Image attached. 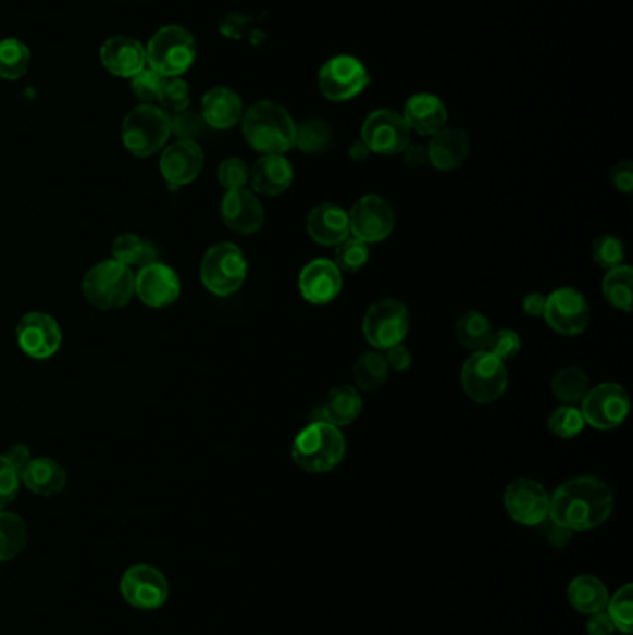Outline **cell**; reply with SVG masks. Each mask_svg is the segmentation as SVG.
<instances>
[{
    "mask_svg": "<svg viewBox=\"0 0 633 635\" xmlns=\"http://www.w3.org/2000/svg\"><path fill=\"white\" fill-rule=\"evenodd\" d=\"M613 513V493L595 476H578L561 483L550 495V519L574 532L601 526Z\"/></svg>",
    "mask_w": 633,
    "mask_h": 635,
    "instance_id": "1",
    "label": "cell"
},
{
    "mask_svg": "<svg viewBox=\"0 0 633 635\" xmlns=\"http://www.w3.org/2000/svg\"><path fill=\"white\" fill-rule=\"evenodd\" d=\"M296 121L273 101L255 102L241 115V133L247 144L262 154H283L296 144Z\"/></svg>",
    "mask_w": 633,
    "mask_h": 635,
    "instance_id": "2",
    "label": "cell"
},
{
    "mask_svg": "<svg viewBox=\"0 0 633 635\" xmlns=\"http://www.w3.org/2000/svg\"><path fill=\"white\" fill-rule=\"evenodd\" d=\"M346 438L340 427L314 420L298 433L291 445V461L309 474H325L343 463Z\"/></svg>",
    "mask_w": 633,
    "mask_h": 635,
    "instance_id": "3",
    "label": "cell"
},
{
    "mask_svg": "<svg viewBox=\"0 0 633 635\" xmlns=\"http://www.w3.org/2000/svg\"><path fill=\"white\" fill-rule=\"evenodd\" d=\"M83 294L89 306L96 309H121L136 294V275L131 267L123 266L114 259L99 262L84 275Z\"/></svg>",
    "mask_w": 633,
    "mask_h": 635,
    "instance_id": "4",
    "label": "cell"
},
{
    "mask_svg": "<svg viewBox=\"0 0 633 635\" xmlns=\"http://www.w3.org/2000/svg\"><path fill=\"white\" fill-rule=\"evenodd\" d=\"M172 136V117L154 104H140L131 110L123 125L121 138L128 153L138 159H147L165 146Z\"/></svg>",
    "mask_w": 633,
    "mask_h": 635,
    "instance_id": "5",
    "label": "cell"
},
{
    "mask_svg": "<svg viewBox=\"0 0 633 635\" xmlns=\"http://www.w3.org/2000/svg\"><path fill=\"white\" fill-rule=\"evenodd\" d=\"M147 64L162 77H181L196 62V39L184 26H162L146 49Z\"/></svg>",
    "mask_w": 633,
    "mask_h": 635,
    "instance_id": "6",
    "label": "cell"
},
{
    "mask_svg": "<svg viewBox=\"0 0 633 635\" xmlns=\"http://www.w3.org/2000/svg\"><path fill=\"white\" fill-rule=\"evenodd\" d=\"M246 277V257L233 241H220L204 253L201 261V281L209 292L227 298L240 290Z\"/></svg>",
    "mask_w": 633,
    "mask_h": 635,
    "instance_id": "7",
    "label": "cell"
},
{
    "mask_svg": "<svg viewBox=\"0 0 633 635\" xmlns=\"http://www.w3.org/2000/svg\"><path fill=\"white\" fill-rule=\"evenodd\" d=\"M461 383L470 400L482 406L494 403L506 395L509 383L506 362L494 357L491 351H474L462 364Z\"/></svg>",
    "mask_w": 633,
    "mask_h": 635,
    "instance_id": "8",
    "label": "cell"
},
{
    "mask_svg": "<svg viewBox=\"0 0 633 635\" xmlns=\"http://www.w3.org/2000/svg\"><path fill=\"white\" fill-rule=\"evenodd\" d=\"M409 325L411 318L406 303L399 299H380L362 318V335L375 350L387 351L406 340Z\"/></svg>",
    "mask_w": 633,
    "mask_h": 635,
    "instance_id": "9",
    "label": "cell"
},
{
    "mask_svg": "<svg viewBox=\"0 0 633 635\" xmlns=\"http://www.w3.org/2000/svg\"><path fill=\"white\" fill-rule=\"evenodd\" d=\"M370 84V73L359 58L338 54L318 71V88L333 102L351 101Z\"/></svg>",
    "mask_w": 633,
    "mask_h": 635,
    "instance_id": "10",
    "label": "cell"
},
{
    "mask_svg": "<svg viewBox=\"0 0 633 635\" xmlns=\"http://www.w3.org/2000/svg\"><path fill=\"white\" fill-rule=\"evenodd\" d=\"M585 424L608 432L621 426L630 414V396L626 388L619 383H600L589 388V393L582 400Z\"/></svg>",
    "mask_w": 633,
    "mask_h": 635,
    "instance_id": "11",
    "label": "cell"
},
{
    "mask_svg": "<svg viewBox=\"0 0 633 635\" xmlns=\"http://www.w3.org/2000/svg\"><path fill=\"white\" fill-rule=\"evenodd\" d=\"M348 216L351 236L364 244H380L390 236L396 225L393 204L377 194H368L357 199Z\"/></svg>",
    "mask_w": 633,
    "mask_h": 635,
    "instance_id": "12",
    "label": "cell"
},
{
    "mask_svg": "<svg viewBox=\"0 0 633 635\" xmlns=\"http://www.w3.org/2000/svg\"><path fill=\"white\" fill-rule=\"evenodd\" d=\"M546 324L551 329L564 335L576 337L582 335L591 324V307L582 292H578L572 286H563L546 296L545 312Z\"/></svg>",
    "mask_w": 633,
    "mask_h": 635,
    "instance_id": "13",
    "label": "cell"
},
{
    "mask_svg": "<svg viewBox=\"0 0 633 635\" xmlns=\"http://www.w3.org/2000/svg\"><path fill=\"white\" fill-rule=\"evenodd\" d=\"M361 141L370 153L393 157L401 154L407 144L411 141V130L398 112L388 109L375 110L362 123Z\"/></svg>",
    "mask_w": 633,
    "mask_h": 635,
    "instance_id": "14",
    "label": "cell"
},
{
    "mask_svg": "<svg viewBox=\"0 0 633 635\" xmlns=\"http://www.w3.org/2000/svg\"><path fill=\"white\" fill-rule=\"evenodd\" d=\"M504 506L507 515L522 526H541L550 515V495L535 480L519 477L507 485Z\"/></svg>",
    "mask_w": 633,
    "mask_h": 635,
    "instance_id": "15",
    "label": "cell"
},
{
    "mask_svg": "<svg viewBox=\"0 0 633 635\" xmlns=\"http://www.w3.org/2000/svg\"><path fill=\"white\" fill-rule=\"evenodd\" d=\"M121 595L138 610H159L170 597L164 574L151 565H134L121 578Z\"/></svg>",
    "mask_w": 633,
    "mask_h": 635,
    "instance_id": "16",
    "label": "cell"
},
{
    "mask_svg": "<svg viewBox=\"0 0 633 635\" xmlns=\"http://www.w3.org/2000/svg\"><path fill=\"white\" fill-rule=\"evenodd\" d=\"M15 335L21 350L33 359H49L62 346L60 325L45 312H28L21 318Z\"/></svg>",
    "mask_w": 633,
    "mask_h": 635,
    "instance_id": "17",
    "label": "cell"
},
{
    "mask_svg": "<svg viewBox=\"0 0 633 635\" xmlns=\"http://www.w3.org/2000/svg\"><path fill=\"white\" fill-rule=\"evenodd\" d=\"M344 279L340 267L331 259H314L299 274V292L312 306H327L338 298Z\"/></svg>",
    "mask_w": 633,
    "mask_h": 635,
    "instance_id": "18",
    "label": "cell"
},
{
    "mask_svg": "<svg viewBox=\"0 0 633 635\" xmlns=\"http://www.w3.org/2000/svg\"><path fill=\"white\" fill-rule=\"evenodd\" d=\"M204 153L197 141L178 140L167 147L160 159V173L167 185L181 186L194 183L203 172Z\"/></svg>",
    "mask_w": 633,
    "mask_h": 635,
    "instance_id": "19",
    "label": "cell"
},
{
    "mask_svg": "<svg viewBox=\"0 0 633 635\" xmlns=\"http://www.w3.org/2000/svg\"><path fill=\"white\" fill-rule=\"evenodd\" d=\"M136 296L152 309L172 306L181 296L178 275L162 262H152L136 275Z\"/></svg>",
    "mask_w": 633,
    "mask_h": 635,
    "instance_id": "20",
    "label": "cell"
},
{
    "mask_svg": "<svg viewBox=\"0 0 633 635\" xmlns=\"http://www.w3.org/2000/svg\"><path fill=\"white\" fill-rule=\"evenodd\" d=\"M264 207L253 191H227L222 199V220L236 235H255L264 225Z\"/></svg>",
    "mask_w": 633,
    "mask_h": 635,
    "instance_id": "21",
    "label": "cell"
},
{
    "mask_svg": "<svg viewBox=\"0 0 633 635\" xmlns=\"http://www.w3.org/2000/svg\"><path fill=\"white\" fill-rule=\"evenodd\" d=\"M101 62L114 77L133 78L146 70V47L128 36L108 38L101 47Z\"/></svg>",
    "mask_w": 633,
    "mask_h": 635,
    "instance_id": "22",
    "label": "cell"
},
{
    "mask_svg": "<svg viewBox=\"0 0 633 635\" xmlns=\"http://www.w3.org/2000/svg\"><path fill=\"white\" fill-rule=\"evenodd\" d=\"M427 149V162L438 172L459 170L470 154L469 134L461 128H446L431 136Z\"/></svg>",
    "mask_w": 633,
    "mask_h": 635,
    "instance_id": "23",
    "label": "cell"
},
{
    "mask_svg": "<svg viewBox=\"0 0 633 635\" xmlns=\"http://www.w3.org/2000/svg\"><path fill=\"white\" fill-rule=\"evenodd\" d=\"M307 233L320 246L336 248L351 235L348 212L338 204H318L307 216Z\"/></svg>",
    "mask_w": 633,
    "mask_h": 635,
    "instance_id": "24",
    "label": "cell"
},
{
    "mask_svg": "<svg viewBox=\"0 0 633 635\" xmlns=\"http://www.w3.org/2000/svg\"><path fill=\"white\" fill-rule=\"evenodd\" d=\"M249 183L260 196L275 198L285 194L294 183V167L283 154H264L249 170Z\"/></svg>",
    "mask_w": 633,
    "mask_h": 635,
    "instance_id": "25",
    "label": "cell"
},
{
    "mask_svg": "<svg viewBox=\"0 0 633 635\" xmlns=\"http://www.w3.org/2000/svg\"><path fill=\"white\" fill-rule=\"evenodd\" d=\"M401 117L406 120L409 130H414L422 136H433L446 127L448 110L437 96L417 94L406 102Z\"/></svg>",
    "mask_w": 633,
    "mask_h": 635,
    "instance_id": "26",
    "label": "cell"
},
{
    "mask_svg": "<svg viewBox=\"0 0 633 635\" xmlns=\"http://www.w3.org/2000/svg\"><path fill=\"white\" fill-rule=\"evenodd\" d=\"M201 115L209 127L227 130L244 115V104L235 89L218 86L207 91L201 101Z\"/></svg>",
    "mask_w": 633,
    "mask_h": 635,
    "instance_id": "27",
    "label": "cell"
},
{
    "mask_svg": "<svg viewBox=\"0 0 633 635\" xmlns=\"http://www.w3.org/2000/svg\"><path fill=\"white\" fill-rule=\"evenodd\" d=\"M21 482L34 495L52 496L62 493L67 483V472L64 466L51 458L30 459L25 471L21 472Z\"/></svg>",
    "mask_w": 633,
    "mask_h": 635,
    "instance_id": "28",
    "label": "cell"
},
{
    "mask_svg": "<svg viewBox=\"0 0 633 635\" xmlns=\"http://www.w3.org/2000/svg\"><path fill=\"white\" fill-rule=\"evenodd\" d=\"M362 411V396L359 390L349 385L331 388L330 395L320 407V419L331 426L344 427L353 424Z\"/></svg>",
    "mask_w": 633,
    "mask_h": 635,
    "instance_id": "29",
    "label": "cell"
},
{
    "mask_svg": "<svg viewBox=\"0 0 633 635\" xmlns=\"http://www.w3.org/2000/svg\"><path fill=\"white\" fill-rule=\"evenodd\" d=\"M567 597H569L570 606L578 613L593 615L598 611H606L609 592L600 578H596L593 574H580L570 582Z\"/></svg>",
    "mask_w": 633,
    "mask_h": 635,
    "instance_id": "30",
    "label": "cell"
},
{
    "mask_svg": "<svg viewBox=\"0 0 633 635\" xmlns=\"http://www.w3.org/2000/svg\"><path fill=\"white\" fill-rule=\"evenodd\" d=\"M493 333V324L482 312H464L456 322L457 343L470 351L487 350Z\"/></svg>",
    "mask_w": 633,
    "mask_h": 635,
    "instance_id": "31",
    "label": "cell"
},
{
    "mask_svg": "<svg viewBox=\"0 0 633 635\" xmlns=\"http://www.w3.org/2000/svg\"><path fill=\"white\" fill-rule=\"evenodd\" d=\"M114 261L120 262L123 266L146 267L152 262H159V251L152 246L151 241L144 240L136 235H121L114 240L112 246Z\"/></svg>",
    "mask_w": 633,
    "mask_h": 635,
    "instance_id": "32",
    "label": "cell"
},
{
    "mask_svg": "<svg viewBox=\"0 0 633 635\" xmlns=\"http://www.w3.org/2000/svg\"><path fill=\"white\" fill-rule=\"evenodd\" d=\"M390 369L381 351H367L353 364V379L364 393H374L388 382Z\"/></svg>",
    "mask_w": 633,
    "mask_h": 635,
    "instance_id": "33",
    "label": "cell"
},
{
    "mask_svg": "<svg viewBox=\"0 0 633 635\" xmlns=\"http://www.w3.org/2000/svg\"><path fill=\"white\" fill-rule=\"evenodd\" d=\"M589 375L578 366H564L551 379V393L561 403L576 406L589 393Z\"/></svg>",
    "mask_w": 633,
    "mask_h": 635,
    "instance_id": "34",
    "label": "cell"
},
{
    "mask_svg": "<svg viewBox=\"0 0 633 635\" xmlns=\"http://www.w3.org/2000/svg\"><path fill=\"white\" fill-rule=\"evenodd\" d=\"M633 270L626 264L608 270L601 281V294L608 303L619 311H632Z\"/></svg>",
    "mask_w": 633,
    "mask_h": 635,
    "instance_id": "35",
    "label": "cell"
},
{
    "mask_svg": "<svg viewBox=\"0 0 633 635\" xmlns=\"http://www.w3.org/2000/svg\"><path fill=\"white\" fill-rule=\"evenodd\" d=\"M28 543V530L20 515L0 511V561L17 558Z\"/></svg>",
    "mask_w": 633,
    "mask_h": 635,
    "instance_id": "36",
    "label": "cell"
},
{
    "mask_svg": "<svg viewBox=\"0 0 633 635\" xmlns=\"http://www.w3.org/2000/svg\"><path fill=\"white\" fill-rule=\"evenodd\" d=\"M30 49L20 39L0 41V77L7 80H20L30 67Z\"/></svg>",
    "mask_w": 633,
    "mask_h": 635,
    "instance_id": "37",
    "label": "cell"
},
{
    "mask_svg": "<svg viewBox=\"0 0 633 635\" xmlns=\"http://www.w3.org/2000/svg\"><path fill=\"white\" fill-rule=\"evenodd\" d=\"M331 138V127L325 123V121L307 120L296 128V144L294 147H298L301 153L307 154H318L323 153L327 147H330Z\"/></svg>",
    "mask_w": 633,
    "mask_h": 635,
    "instance_id": "38",
    "label": "cell"
},
{
    "mask_svg": "<svg viewBox=\"0 0 633 635\" xmlns=\"http://www.w3.org/2000/svg\"><path fill=\"white\" fill-rule=\"evenodd\" d=\"M606 613H608L615 630H619L621 634L630 635L633 630V587L632 584H626L621 587L619 592L615 593L613 597H609L608 606H606Z\"/></svg>",
    "mask_w": 633,
    "mask_h": 635,
    "instance_id": "39",
    "label": "cell"
},
{
    "mask_svg": "<svg viewBox=\"0 0 633 635\" xmlns=\"http://www.w3.org/2000/svg\"><path fill=\"white\" fill-rule=\"evenodd\" d=\"M368 259H370V249L368 244L349 235L346 240L340 241L335 249V264L340 267V272H349L355 274L359 272L362 266H367Z\"/></svg>",
    "mask_w": 633,
    "mask_h": 635,
    "instance_id": "40",
    "label": "cell"
},
{
    "mask_svg": "<svg viewBox=\"0 0 633 635\" xmlns=\"http://www.w3.org/2000/svg\"><path fill=\"white\" fill-rule=\"evenodd\" d=\"M548 427H550V432L556 435V437L564 438V440H569V438H574L583 432V427H585V420H583V414L578 407L574 406H563L558 407L554 413L550 414V419H548Z\"/></svg>",
    "mask_w": 633,
    "mask_h": 635,
    "instance_id": "41",
    "label": "cell"
},
{
    "mask_svg": "<svg viewBox=\"0 0 633 635\" xmlns=\"http://www.w3.org/2000/svg\"><path fill=\"white\" fill-rule=\"evenodd\" d=\"M160 109L164 112H172L178 114L183 110H188L190 107V88L188 83H184L183 78H167L164 88L160 91L159 97Z\"/></svg>",
    "mask_w": 633,
    "mask_h": 635,
    "instance_id": "42",
    "label": "cell"
},
{
    "mask_svg": "<svg viewBox=\"0 0 633 635\" xmlns=\"http://www.w3.org/2000/svg\"><path fill=\"white\" fill-rule=\"evenodd\" d=\"M593 259L604 270H613L624 262V246L617 236L601 235L593 241Z\"/></svg>",
    "mask_w": 633,
    "mask_h": 635,
    "instance_id": "43",
    "label": "cell"
},
{
    "mask_svg": "<svg viewBox=\"0 0 633 635\" xmlns=\"http://www.w3.org/2000/svg\"><path fill=\"white\" fill-rule=\"evenodd\" d=\"M165 80L167 78L162 77L160 73L151 67H146L131 78V88H133L134 96L138 97L140 101L151 104L152 101H159L160 91L164 88Z\"/></svg>",
    "mask_w": 633,
    "mask_h": 635,
    "instance_id": "44",
    "label": "cell"
},
{
    "mask_svg": "<svg viewBox=\"0 0 633 635\" xmlns=\"http://www.w3.org/2000/svg\"><path fill=\"white\" fill-rule=\"evenodd\" d=\"M218 180L227 191L241 190L249 183V167L241 159L223 160L218 167Z\"/></svg>",
    "mask_w": 633,
    "mask_h": 635,
    "instance_id": "45",
    "label": "cell"
},
{
    "mask_svg": "<svg viewBox=\"0 0 633 635\" xmlns=\"http://www.w3.org/2000/svg\"><path fill=\"white\" fill-rule=\"evenodd\" d=\"M207 123L203 115L183 110L172 117V134L177 136L178 140L196 141L203 134Z\"/></svg>",
    "mask_w": 633,
    "mask_h": 635,
    "instance_id": "46",
    "label": "cell"
},
{
    "mask_svg": "<svg viewBox=\"0 0 633 635\" xmlns=\"http://www.w3.org/2000/svg\"><path fill=\"white\" fill-rule=\"evenodd\" d=\"M520 348H522V340H520L517 331L500 329L494 331L487 351H491L494 357H498L500 361L506 362L519 356Z\"/></svg>",
    "mask_w": 633,
    "mask_h": 635,
    "instance_id": "47",
    "label": "cell"
},
{
    "mask_svg": "<svg viewBox=\"0 0 633 635\" xmlns=\"http://www.w3.org/2000/svg\"><path fill=\"white\" fill-rule=\"evenodd\" d=\"M20 472L0 453V511L10 506L20 493Z\"/></svg>",
    "mask_w": 633,
    "mask_h": 635,
    "instance_id": "48",
    "label": "cell"
},
{
    "mask_svg": "<svg viewBox=\"0 0 633 635\" xmlns=\"http://www.w3.org/2000/svg\"><path fill=\"white\" fill-rule=\"evenodd\" d=\"M609 180L613 185L615 190L622 191V194H630L633 190V164L630 160H621L611 167L609 172Z\"/></svg>",
    "mask_w": 633,
    "mask_h": 635,
    "instance_id": "49",
    "label": "cell"
},
{
    "mask_svg": "<svg viewBox=\"0 0 633 635\" xmlns=\"http://www.w3.org/2000/svg\"><path fill=\"white\" fill-rule=\"evenodd\" d=\"M385 359H387L388 369L396 370V372H406V370L411 369L412 353L407 346H404V343L388 348L385 351Z\"/></svg>",
    "mask_w": 633,
    "mask_h": 635,
    "instance_id": "50",
    "label": "cell"
},
{
    "mask_svg": "<svg viewBox=\"0 0 633 635\" xmlns=\"http://www.w3.org/2000/svg\"><path fill=\"white\" fill-rule=\"evenodd\" d=\"M585 630L589 635H613L615 626L606 611H598L589 615Z\"/></svg>",
    "mask_w": 633,
    "mask_h": 635,
    "instance_id": "51",
    "label": "cell"
},
{
    "mask_svg": "<svg viewBox=\"0 0 633 635\" xmlns=\"http://www.w3.org/2000/svg\"><path fill=\"white\" fill-rule=\"evenodd\" d=\"M4 458L8 459V463L12 464L15 471L20 472L21 476V472L25 471V466L30 463L33 456H30V450L25 445H15L4 453Z\"/></svg>",
    "mask_w": 633,
    "mask_h": 635,
    "instance_id": "52",
    "label": "cell"
},
{
    "mask_svg": "<svg viewBox=\"0 0 633 635\" xmlns=\"http://www.w3.org/2000/svg\"><path fill=\"white\" fill-rule=\"evenodd\" d=\"M401 154H404V162L407 165H411V167H420V165H424L427 162V149L424 146H420V144H411L409 141Z\"/></svg>",
    "mask_w": 633,
    "mask_h": 635,
    "instance_id": "53",
    "label": "cell"
},
{
    "mask_svg": "<svg viewBox=\"0 0 633 635\" xmlns=\"http://www.w3.org/2000/svg\"><path fill=\"white\" fill-rule=\"evenodd\" d=\"M546 296L538 292L528 294L524 298V303H522V309L526 312L528 316L541 318L543 312H545Z\"/></svg>",
    "mask_w": 633,
    "mask_h": 635,
    "instance_id": "54",
    "label": "cell"
},
{
    "mask_svg": "<svg viewBox=\"0 0 633 635\" xmlns=\"http://www.w3.org/2000/svg\"><path fill=\"white\" fill-rule=\"evenodd\" d=\"M546 522H548V534H546L548 535V540L554 547L563 548L569 543L572 532L567 527L559 526L556 522H551L550 519Z\"/></svg>",
    "mask_w": 633,
    "mask_h": 635,
    "instance_id": "55",
    "label": "cell"
},
{
    "mask_svg": "<svg viewBox=\"0 0 633 635\" xmlns=\"http://www.w3.org/2000/svg\"><path fill=\"white\" fill-rule=\"evenodd\" d=\"M368 154H370V151H368V147L364 146L361 140L355 141L353 146L349 147V157H351V160H355V162L367 160Z\"/></svg>",
    "mask_w": 633,
    "mask_h": 635,
    "instance_id": "56",
    "label": "cell"
}]
</instances>
